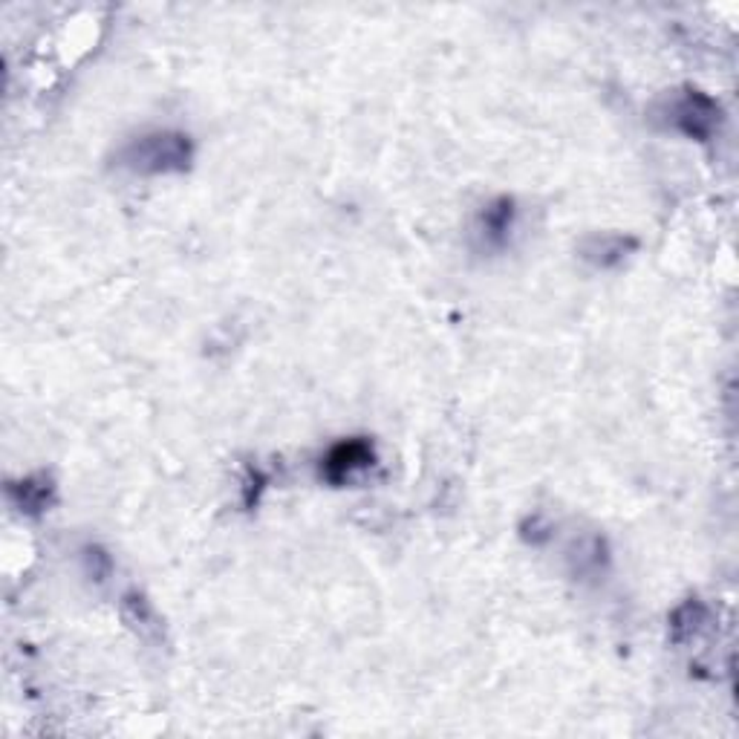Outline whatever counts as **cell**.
Returning <instances> with one entry per match:
<instances>
[{"label":"cell","instance_id":"obj_1","mask_svg":"<svg viewBox=\"0 0 739 739\" xmlns=\"http://www.w3.org/2000/svg\"><path fill=\"white\" fill-rule=\"evenodd\" d=\"M121 162L130 171H139V174H174V171L188 168L191 142H188L185 133H174V130L148 133V137L133 139L121 151Z\"/></svg>","mask_w":739,"mask_h":739},{"label":"cell","instance_id":"obj_2","mask_svg":"<svg viewBox=\"0 0 739 739\" xmlns=\"http://www.w3.org/2000/svg\"><path fill=\"white\" fill-rule=\"evenodd\" d=\"M670 119H673V128L682 130L684 137L707 142L719 125V105L700 90H688L670 107Z\"/></svg>","mask_w":739,"mask_h":739},{"label":"cell","instance_id":"obj_3","mask_svg":"<svg viewBox=\"0 0 739 739\" xmlns=\"http://www.w3.org/2000/svg\"><path fill=\"white\" fill-rule=\"evenodd\" d=\"M373 462H376V450H373L370 439H364V436L341 439L321 459V480H327L330 485H344L355 471L370 468Z\"/></svg>","mask_w":739,"mask_h":739},{"label":"cell","instance_id":"obj_4","mask_svg":"<svg viewBox=\"0 0 739 739\" xmlns=\"http://www.w3.org/2000/svg\"><path fill=\"white\" fill-rule=\"evenodd\" d=\"M515 200L512 197H497L491 200L485 209L480 211V220H477V234L482 237L485 246L491 249H500L506 246L508 234H512V225H515Z\"/></svg>","mask_w":739,"mask_h":739},{"label":"cell","instance_id":"obj_5","mask_svg":"<svg viewBox=\"0 0 739 739\" xmlns=\"http://www.w3.org/2000/svg\"><path fill=\"white\" fill-rule=\"evenodd\" d=\"M9 497L15 500V506L24 515H38L52 503V482L47 477H30V480L9 485Z\"/></svg>","mask_w":739,"mask_h":739},{"label":"cell","instance_id":"obj_6","mask_svg":"<svg viewBox=\"0 0 739 739\" xmlns=\"http://www.w3.org/2000/svg\"><path fill=\"white\" fill-rule=\"evenodd\" d=\"M635 249V241L630 237H615V234H603V237H589L584 246V258L593 260L601 269H610L619 260L627 258V251Z\"/></svg>","mask_w":739,"mask_h":739},{"label":"cell","instance_id":"obj_7","mask_svg":"<svg viewBox=\"0 0 739 739\" xmlns=\"http://www.w3.org/2000/svg\"><path fill=\"white\" fill-rule=\"evenodd\" d=\"M700 621H705V607L700 601H688L673 612V638L682 642L688 633H696Z\"/></svg>","mask_w":739,"mask_h":739}]
</instances>
